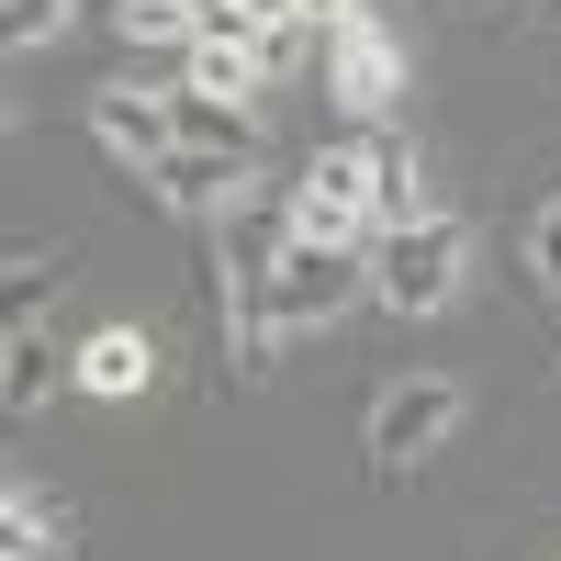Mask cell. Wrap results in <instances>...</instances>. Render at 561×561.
<instances>
[{"mask_svg":"<svg viewBox=\"0 0 561 561\" xmlns=\"http://www.w3.org/2000/svg\"><path fill=\"white\" fill-rule=\"evenodd\" d=\"M528 270H539V280H550V293H561V203H550V214L528 225Z\"/></svg>","mask_w":561,"mask_h":561,"instance_id":"e0dca14e","label":"cell"},{"mask_svg":"<svg viewBox=\"0 0 561 561\" xmlns=\"http://www.w3.org/2000/svg\"><path fill=\"white\" fill-rule=\"evenodd\" d=\"M237 180H248V158H214V147H169V158L147 169V192H158L169 214H225V203H237Z\"/></svg>","mask_w":561,"mask_h":561,"instance_id":"52a82bcc","label":"cell"},{"mask_svg":"<svg viewBox=\"0 0 561 561\" xmlns=\"http://www.w3.org/2000/svg\"><path fill=\"white\" fill-rule=\"evenodd\" d=\"M113 34L124 45H203L192 34V0H113Z\"/></svg>","mask_w":561,"mask_h":561,"instance_id":"5bb4252c","label":"cell"},{"mask_svg":"<svg viewBox=\"0 0 561 561\" xmlns=\"http://www.w3.org/2000/svg\"><path fill=\"white\" fill-rule=\"evenodd\" d=\"M57 270H68L57 248H23V259H12V325H34V304L57 293Z\"/></svg>","mask_w":561,"mask_h":561,"instance_id":"2e32d148","label":"cell"},{"mask_svg":"<svg viewBox=\"0 0 561 561\" xmlns=\"http://www.w3.org/2000/svg\"><path fill=\"white\" fill-rule=\"evenodd\" d=\"M90 135H102L124 169H158V158L180 147V113L147 102V90H90Z\"/></svg>","mask_w":561,"mask_h":561,"instance_id":"8992f818","label":"cell"},{"mask_svg":"<svg viewBox=\"0 0 561 561\" xmlns=\"http://www.w3.org/2000/svg\"><path fill=\"white\" fill-rule=\"evenodd\" d=\"M0 561H57V505H45V494L0 505Z\"/></svg>","mask_w":561,"mask_h":561,"instance_id":"4fadbf2b","label":"cell"},{"mask_svg":"<svg viewBox=\"0 0 561 561\" xmlns=\"http://www.w3.org/2000/svg\"><path fill=\"white\" fill-rule=\"evenodd\" d=\"M293 225L304 237H337V248H370V147H314V169L293 180Z\"/></svg>","mask_w":561,"mask_h":561,"instance_id":"3957f363","label":"cell"},{"mask_svg":"<svg viewBox=\"0 0 561 561\" xmlns=\"http://www.w3.org/2000/svg\"><path fill=\"white\" fill-rule=\"evenodd\" d=\"M45 382H57V348H45L34 325H12V348H0V404L34 415V404H45Z\"/></svg>","mask_w":561,"mask_h":561,"instance_id":"7c38bea8","label":"cell"},{"mask_svg":"<svg viewBox=\"0 0 561 561\" xmlns=\"http://www.w3.org/2000/svg\"><path fill=\"white\" fill-rule=\"evenodd\" d=\"M180 57H192V68H180V90H214V102H248V90L270 79L259 45H180Z\"/></svg>","mask_w":561,"mask_h":561,"instance_id":"8fae6325","label":"cell"},{"mask_svg":"<svg viewBox=\"0 0 561 561\" xmlns=\"http://www.w3.org/2000/svg\"><path fill=\"white\" fill-rule=\"evenodd\" d=\"M460 270H472V237H460V214L393 225V237H370V304H393V314H438V304L460 293Z\"/></svg>","mask_w":561,"mask_h":561,"instance_id":"6da1fadb","label":"cell"},{"mask_svg":"<svg viewBox=\"0 0 561 561\" xmlns=\"http://www.w3.org/2000/svg\"><path fill=\"white\" fill-rule=\"evenodd\" d=\"M180 147H214V158H259V124H248V102H214V90H180Z\"/></svg>","mask_w":561,"mask_h":561,"instance_id":"9c48e42d","label":"cell"},{"mask_svg":"<svg viewBox=\"0 0 561 561\" xmlns=\"http://www.w3.org/2000/svg\"><path fill=\"white\" fill-rule=\"evenodd\" d=\"M68 370H79V393H102V404H124V393H147V382H158V348L135 337V325H102V337H90V348H79Z\"/></svg>","mask_w":561,"mask_h":561,"instance_id":"ba28073f","label":"cell"},{"mask_svg":"<svg viewBox=\"0 0 561 561\" xmlns=\"http://www.w3.org/2000/svg\"><path fill=\"white\" fill-rule=\"evenodd\" d=\"M314 45H325V102H337V113L370 124V113H393V102H404V45L370 23V12L337 23V34H314Z\"/></svg>","mask_w":561,"mask_h":561,"instance_id":"277c9868","label":"cell"},{"mask_svg":"<svg viewBox=\"0 0 561 561\" xmlns=\"http://www.w3.org/2000/svg\"><path fill=\"white\" fill-rule=\"evenodd\" d=\"M0 34H12V57H34L68 34V0H0Z\"/></svg>","mask_w":561,"mask_h":561,"instance_id":"9a60e30c","label":"cell"},{"mask_svg":"<svg viewBox=\"0 0 561 561\" xmlns=\"http://www.w3.org/2000/svg\"><path fill=\"white\" fill-rule=\"evenodd\" d=\"M370 293V248H337V237H280L270 259V314H280V337H304V325H337L348 304Z\"/></svg>","mask_w":561,"mask_h":561,"instance_id":"7a4b0ae2","label":"cell"},{"mask_svg":"<svg viewBox=\"0 0 561 561\" xmlns=\"http://www.w3.org/2000/svg\"><path fill=\"white\" fill-rule=\"evenodd\" d=\"M438 203H427V169H415L404 147H370V225H382V237H393V225H427Z\"/></svg>","mask_w":561,"mask_h":561,"instance_id":"30bf717a","label":"cell"},{"mask_svg":"<svg viewBox=\"0 0 561 561\" xmlns=\"http://www.w3.org/2000/svg\"><path fill=\"white\" fill-rule=\"evenodd\" d=\"M449 427H460V382H438V370L393 382L382 404H370V472H415Z\"/></svg>","mask_w":561,"mask_h":561,"instance_id":"5b68a950","label":"cell"}]
</instances>
